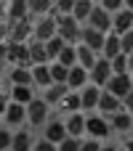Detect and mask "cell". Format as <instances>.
<instances>
[{
	"instance_id": "bcb514c9",
	"label": "cell",
	"mask_w": 133,
	"mask_h": 151,
	"mask_svg": "<svg viewBox=\"0 0 133 151\" xmlns=\"http://www.w3.org/2000/svg\"><path fill=\"white\" fill-rule=\"evenodd\" d=\"M128 58H131V72H133V53H128Z\"/></svg>"
},
{
	"instance_id": "6da1fadb",
	"label": "cell",
	"mask_w": 133,
	"mask_h": 151,
	"mask_svg": "<svg viewBox=\"0 0 133 151\" xmlns=\"http://www.w3.org/2000/svg\"><path fill=\"white\" fill-rule=\"evenodd\" d=\"M35 37V16L19 19V21H5V40L11 42H29Z\"/></svg>"
},
{
	"instance_id": "d6986e66",
	"label": "cell",
	"mask_w": 133,
	"mask_h": 151,
	"mask_svg": "<svg viewBox=\"0 0 133 151\" xmlns=\"http://www.w3.org/2000/svg\"><path fill=\"white\" fill-rule=\"evenodd\" d=\"M88 82H91V72H88L83 64H75V66L69 69V80H67L69 90H83Z\"/></svg>"
},
{
	"instance_id": "8d00e7d4",
	"label": "cell",
	"mask_w": 133,
	"mask_h": 151,
	"mask_svg": "<svg viewBox=\"0 0 133 151\" xmlns=\"http://www.w3.org/2000/svg\"><path fill=\"white\" fill-rule=\"evenodd\" d=\"M35 151H59V143H53V141H48L45 135H40L37 143H35Z\"/></svg>"
},
{
	"instance_id": "ab89813d",
	"label": "cell",
	"mask_w": 133,
	"mask_h": 151,
	"mask_svg": "<svg viewBox=\"0 0 133 151\" xmlns=\"http://www.w3.org/2000/svg\"><path fill=\"white\" fill-rule=\"evenodd\" d=\"M120 37H123V50H125V53H133V29L123 32Z\"/></svg>"
},
{
	"instance_id": "44dd1931",
	"label": "cell",
	"mask_w": 133,
	"mask_h": 151,
	"mask_svg": "<svg viewBox=\"0 0 133 151\" xmlns=\"http://www.w3.org/2000/svg\"><path fill=\"white\" fill-rule=\"evenodd\" d=\"M123 109V98L120 96H115V93H109L107 88H104V93H101V101H99V111L104 114V117H112L115 111H120Z\"/></svg>"
},
{
	"instance_id": "c3c4849f",
	"label": "cell",
	"mask_w": 133,
	"mask_h": 151,
	"mask_svg": "<svg viewBox=\"0 0 133 151\" xmlns=\"http://www.w3.org/2000/svg\"><path fill=\"white\" fill-rule=\"evenodd\" d=\"M131 135H133V127H131Z\"/></svg>"
},
{
	"instance_id": "60d3db41",
	"label": "cell",
	"mask_w": 133,
	"mask_h": 151,
	"mask_svg": "<svg viewBox=\"0 0 133 151\" xmlns=\"http://www.w3.org/2000/svg\"><path fill=\"white\" fill-rule=\"evenodd\" d=\"M75 3H77V0H56V11H61V13H72Z\"/></svg>"
},
{
	"instance_id": "1f68e13d",
	"label": "cell",
	"mask_w": 133,
	"mask_h": 151,
	"mask_svg": "<svg viewBox=\"0 0 133 151\" xmlns=\"http://www.w3.org/2000/svg\"><path fill=\"white\" fill-rule=\"evenodd\" d=\"M45 48H48V56H51V61H56V58H59V53L67 48V40H64L61 35H56V37L45 40Z\"/></svg>"
},
{
	"instance_id": "ac0fdd59",
	"label": "cell",
	"mask_w": 133,
	"mask_h": 151,
	"mask_svg": "<svg viewBox=\"0 0 133 151\" xmlns=\"http://www.w3.org/2000/svg\"><path fill=\"white\" fill-rule=\"evenodd\" d=\"M29 13V0H5V21H19L27 19Z\"/></svg>"
},
{
	"instance_id": "7402d4cb",
	"label": "cell",
	"mask_w": 133,
	"mask_h": 151,
	"mask_svg": "<svg viewBox=\"0 0 133 151\" xmlns=\"http://www.w3.org/2000/svg\"><path fill=\"white\" fill-rule=\"evenodd\" d=\"M32 74H35V88L37 90H45L48 85H53L51 64H32Z\"/></svg>"
},
{
	"instance_id": "d590c367",
	"label": "cell",
	"mask_w": 133,
	"mask_h": 151,
	"mask_svg": "<svg viewBox=\"0 0 133 151\" xmlns=\"http://www.w3.org/2000/svg\"><path fill=\"white\" fill-rule=\"evenodd\" d=\"M11 143H13V130L3 125V130H0V149H3V151H11Z\"/></svg>"
},
{
	"instance_id": "f546056e",
	"label": "cell",
	"mask_w": 133,
	"mask_h": 151,
	"mask_svg": "<svg viewBox=\"0 0 133 151\" xmlns=\"http://www.w3.org/2000/svg\"><path fill=\"white\" fill-rule=\"evenodd\" d=\"M53 11H56V0H29V13H32L35 19L48 16V13H53Z\"/></svg>"
},
{
	"instance_id": "ba28073f",
	"label": "cell",
	"mask_w": 133,
	"mask_h": 151,
	"mask_svg": "<svg viewBox=\"0 0 133 151\" xmlns=\"http://www.w3.org/2000/svg\"><path fill=\"white\" fill-rule=\"evenodd\" d=\"M37 96H40V90H37L35 85H11V82H8V96H5V101H19V104L29 106Z\"/></svg>"
},
{
	"instance_id": "f907efd6",
	"label": "cell",
	"mask_w": 133,
	"mask_h": 151,
	"mask_svg": "<svg viewBox=\"0 0 133 151\" xmlns=\"http://www.w3.org/2000/svg\"><path fill=\"white\" fill-rule=\"evenodd\" d=\"M131 74H133V72H131Z\"/></svg>"
},
{
	"instance_id": "f35d334b",
	"label": "cell",
	"mask_w": 133,
	"mask_h": 151,
	"mask_svg": "<svg viewBox=\"0 0 133 151\" xmlns=\"http://www.w3.org/2000/svg\"><path fill=\"white\" fill-rule=\"evenodd\" d=\"M107 11H112V13H117V11H123L125 8V0H99Z\"/></svg>"
},
{
	"instance_id": "e0dca14e",
	"label": "cell",
	"mask_w": 133,
	"mask_h": 151,
	"mask_svg": "<svg viewBox=\"0 0 133 151\" xmlns=\"http://www.w3.org/2000/svg\"><path fill=\"white\" fill-rule=\"evenodd\" d=\"M56 111H59L61 117L75 114V111H83V98H80V90H69V93L61 98V104L56 106Z\"/></svg>"
},
{
	"instance_id": "cb8c5ba5",
	"label": "cell",
	"mask_w": 133,
	"mask_h": 151,
	"mask_svg": "<svg viewBox=\"0 0 133 151\" xmlns=\"http://www.w3.org/2000/svg\"><path fill=\"white\" fill-rule=\"evenodd\" d=\"M67 93H69V85H61V82H53V85H48L45 90H40V96H43V98H45L53 109L61 104V98H64Z\"/></svg>"
},
{
	"instance_id": "836d02e7",
	"label": "cell",
	"mask_w": 133,
	"mask_h": 151,
	"mask_svg": "<svg viewBox=\"0 0 133 151\" xmlns=\"http://www.w3.org/2000/svg\"><path fill=\"white\" fill-rule=\"evenodd\" d=\"M109 61H112L115 74H125V72H131V58H128V53H120V56H115V58H109Z\"/></svg>"
},
{
	"instance_id": "5b68a950",
	"label": "cell",
	"mask_w": 133,
	"mask_h": 151,
	"mask_svg": "<svg viewBox=\"0 0 133 151\" xmlns=\"http://www.w3.org/2000/svg\"><path fill=\"white\" fill-rule=\"evenodd\" d=\"M56 13V19H59V35L67 40V42H80V37H83V21H77L72 13H61V11H53Z\"/></svg>"
},
{
	"instance_id": "9c48e42d",
	"label": "cell",
	"mask_w": 133,
	"mask_h": 151,
	"mask_svg": "<svg viewBox=\"0 0 133 151\" xmlns=\"http://www.w3.org/2000/svg\"><path fill=\"white\" fill-rule=\"evenodd\" d=\"M88 24H91V27H96V29H101V32H112V29H115V13H112V11H107L101 3H96V8H93V13H91Z\"/></svg>"
},
{
	"instance_id": "603a6c76",
	"label": "cell",
	"mask_w": 133,
	"mask_h": 151,
	"mask_svg": "<svg viewBox=\"0 0 133 151\" xmlns=\"http://www.w3.org/2000/svg\"><path fill=\"white\" fill-rule=\"evenodd\" d=\"M8 82H11V85H35L32 66H11V72H8Z\"/></svg>"
},
{
	"instance_id": "ee69618b",
	"label": "cell",
	"mask_w": 133,
	"mask_h": 151,
	"mask_svg": "<svg viewBox=\"0 0 133 151\" xmlns=\"http://www.w3.org/2000/svg\"><path fill=\"white\" fill-rule=\"evenodd\" d=\"M123 146H125V151H133V135H131V138H125V141H123Z\"/></svg>"
},
{
	"instance_id": "3957f363",
	"label": "cell",
	"mask_w": 133,
	"mask_h": 151,
	"mask_svg": "<svg viewBox=\"0 0 133 151\" xmlns=\"http://www.w3.org/2000/svg\"><path fill=\"white\" fill-rule=\"evenodd\" d=\"M51 104L43 98V96H37L29 106H27V125L32 127V130H43L45 125H48V119H51Z\"/></svg>"
},
{
	"instance_id": "d4e9b609",
	"label": "cell",
	"mask_w": 133,
	"mask_h": 151,
	"mask_svg": "<svg viewBox=\"0 0 133 151\" xmlns=\"http://www.w3.org/2000/svg\"><path fill=\"white\" fill-rule=\"evenodd\" d=\"M101 58V53H96L93 48H88L85 42H77V64H83L88 72L96 66V61Z\"/></svg>"
},
{
	"instance_id": "7c38bea8",
	"label": "cell",
	"mask_w": 133,
	"mask_h": 151,
	"mask_svg": "<svg viewBox=\"0 0 133 151\" xmlns=\"http://www.w3.org/2000/svg\"><path fill=\"white\" fill-rule=\"evenodd\" d=\"M107 90L115 93V96H120V98H125L133 90V74L131 72H125V74H112L109 82H107Z\"/></svg>"
},
{
	"instance_id": "74e56055",
	"label": "cell",
	"mask_w": 133,
	"mask_h": 151,
	"mask_svg": "<svg viewBox=\"0 0 133 151\" xmlns=\"http://www.w3.org/2000/svg\"><path fill=\"white\" fill-rule=\"evenodd\" d=\"M101 143H104V141L85 135V138H83V149H80V151H101Z\"/></svg>"
},
{
	"instance_id": "4fadbf2b",
	"label": "cell",
	"mask_w": 133,
	"mask_h": 151,
	"mask_svg": "<svg viewBox=\"0 0 133 151\" xmlns=\"http://www.w3.org/2000/svg\"><path fill=\"white\" fill-rule=\"evenodd\" d=\"M107 35H109V32H101V29L85 24V27H83V37H80V42H85L88 48H93L96 53H101V50H104V42H107Z\"/></svg>"
},
{
	"instance_id": "7bdbcfd3",
	"label": "cell",
	"mask_w": 133,
	"mask_h": 151,
	"mask_svg": "<svg viewBox=\"0 0 133 151\" xmlns=\"http://www.w3.org/2000/svg\"><path fill=\"white\" fill-rule=\"evenodd\" d=\"M101 151H120V146L112 143V141H104V143H101Z\"/></svg>"
},
{
	"instance_id": "52a82bcc",
	"label": "cell",
	"mask_w": 133,
	"mask_h": 151,
	"mask_svg": "<svg viewBox=\"0 0 133 151\" xmlns=\"http://www.w3.org/2000/svg\"><path fill=\"white\" fill-rule=\"evenodd\" d=\"M59 35V19H56V13H48V16H40V19H35V37L32 40H51V37H56Z\"/></svg>"
},
{
	"instance_id": "e575fe53",
	"label": "cell",
	"mask_w": 133,
	"mask_h": 151,
	"mask_svg": "<svg viewBox=\"0 0 133 151\" xmlns=\"http://www.w3.org/2000/svg\"><path fill=\"white\" fill-rule=\"evenodd\" d=\"M80 149H83V138H75V135H67L59 143V151H80Z\"/></svg>"
},
{
	"instance_id": "83f0119b",
	"label": "cell",
	"mask_w": 133,
	"mask_h": 151,
	"mask_svg": "<svg viewBox=\"0 0 133 151\" xmlns=\"http://www.w3.org/2000/svg\"><path fill=\"white\" fill-rule=\"evenodd\" d=\"M29 53H32V64H51V56L43 40H29Z\"/></svg>"
},
{
	"instance_id": "5bb4252c",
	"label": "cell",
	"mask_w": 133,
	"mask_h": 151,
	"mask_svg": "<svg viewBox=\"0 0 133 151\" xmlns=\"http://www.w3.org/2000/svg\"><path fill=\"white\" fill-rule=\"evenodd\" d=\"M115 74V69H112V61L107 58V56H101L99 61H96V66L91 69V82H96V85H101V88H107V82H109V77Z\"/></svg>"
},
{
	"instance_id": "f1b7e54d",
	"label": "cell",
	"mask_w": 133,
	"mask_h": 151,
	"mask_svg": "<svg viewBox=\"0 0 133 151\" xmlns=\"http://www.w3.org/2000/svg\"><path fill=\"white\" fill-rule=\"evenodd\" d=\"M93 8H96V0H77V3H75V8H72V16H75L77 21L88 24V19H91Z\"/></svg>"
},
{
	"instance_id": "4dcf8cb0",
	"label": "cell",
	"mask_w": 133,
	"mask_h": 151,
	"mask_svg": "<svg viewBox=\"0 0 133 151\" xmlns=\"http://www.w3.org/2000/svg\"><path fill=\"white\" fill-rule=\"evenodd\" d=\"M56 61L72 69V66L77 64V42H67V48H64V50L59 53V58H56Z\"/></svg>"
},
{
	"instance_id": "8fae6325",
	"label": "cell",
	"mask_w": 133,
	"mask_h": 151,
	"mask_svg": "<svg viewBox=\"0 0 133 151\" xmlns=\"http://www.w3.org/2000/svg\"><path fill=\"white\" fill-rule=\"evenodd\" d=\"M35 143H37V138H35L32 127L27 125V127L13 130V143H11V151H35Z\"/></svg>"
},
{
	"instance_id": "ffe728a7",
	"label": "cell",
	"mask_w": 133,
	"mask_h": 151,
	"mask_svg": "<svg viewBox=\"0 0 133 151\" xmlns=\"http://www.w3.org/2000/svg\"><path fill=\"white\" fill-rule=\"evenodd\" d=\"M109 122H112V127H115L117 135H131V127H133V114L131 111L120 109V111H115L109 117Z\"/></svg>"
},
{
	"instance_id": "4316f807",
	"label": "cell",
	"mask_w": 133,
	"mask_h": 151,
	"mask_svg": "<svg viewBox=\"0 0 133 151\" xmlns=\"http://www.w3.org/2000/svg\"><path fill=\"white\" fill-rule=\"evenodd\" d=\"M128 29H133V11L131 8H123V11L115 13V29H112V32L123 35V32H128Z\"/></svg>"
},
{
	"instance_id": "484cf974",
	"label": "cell",
	"mask_w": 133,
	"mask_h": 151,
	"mask_svg": "<svg viewBox=\"0 0 133 151\" xmlns=\"http://www.w3.org/2000/svg\"><path fill=\"white\" fill-rule=\"evenodd\" d=\"M120 53H125V50H123V37H120L117 32H109V35H107V42H104L101 56L115 58V56H120Z\"/></svg>"
},
{
	"instance_id": "681fc988",
	"label": "cell",
	"mask_w": 133,
	"mask_h": 151,
	"mask_svg": "<svg viewBox=\"0 0 133 151\" xmlns=\"http://www.w3.org/2000/svg\"><path fill=\"white\" fill-rule=\"evenodd\" d=\"M96 3H99V0H96Z\"/></svg>"
},
{
	"instance_id": "d6a6232c",
	"label": "cell",
	"mask_w": 133,
	"mask_h": 151,
	"mask_svg": "<svg viewBox=\"0 0 133 151\" xmlns=\"http://www.w3.org/2000/svg\"><path fill=\"white\" fill-rule=\"evenodd\" d=\"M51 74H53V82L67 85V80H69V66H64V64H59V61H51Z\"/></svg>"
},
{
	"instance_id": "7dc6e473",
	"label": "cell",
	"mask_w": 133,
	"mask_h": 151,
	"mask_svg": "<svg viewBox=\"0 0 133 151\" xmlns=\"http://www.w3.org/2000/svg\"><path fill=\"white\" fill-rule=\"evenodd\" d=\"M120 151H125V146H123V143H120Z\"/></svg>"
},
{
	"instance_id": "b9f144b4",
	"label": "cell",
	"mask_w": 133,
	"mask_h": 151,
	"mask_svg": "<svg viewBox=\"0 0 133 151\" xmlns=\"http://www.w3.org/2000/svg\"><path fill=\"white\" fill-rule=\"evenodd\" d=\"M123 109H125V111H131V114H133V90L128 93V96H125V98H123Z\"/></svg>"
},
{
	"instance_id": "8992f818",
	"label": "cell",
	"mask_w": 133,
	"mask_h": 151,
	"mask_svg": "<svg viewBox=\"0 0 133 151\" xmlns=\"http://www.w3.org/2000/svg\"><path fill=\"white\" fill-rule=\"evenodd\" d=\"M3 125L11 130L27 127V106L19 101H5L3 104Z\"/></svg>"
},
{
	"instance_id": "9a60e30c",
	"label": "cell",
	"mask_w": 133,
	"mask_h": 151,
	"mask_svg": "<svg viewBox=\"0 0 133 151\" xmlns=\"http://www.w3.org/2000/svg\"><path fill=\"white\" fill-rule=\"evenodd\" d=\"M43 135L48 138V141H53V143H61L69 133H67V125H64V117L59 114V117H51L48 119V125L43 127Z\"/></svg>"
},
{
	"instance_id": "f6af8a7d",
	"label": "cell",
	"mask_w": 133,
	"mask_h": 151,
	"mask_svg": "<svg viewBox=\"0 0 133 151\" xmlns=\"http://www.w3.org/2000/svg\"><path fill=\"white\" fill-rule=\"evenodd\" d=\"M125 8H131V11H133V0H125Z\"/></svg>"
},
{
	"instance_id": "30bf717a",
	"label": "cell",
	"mask_w": 133,
	"mask_h": 151,
	"mask_svg": "<svg viewBox=\"0 0 133 151\" xmlns=\"http://www.w3.org/2000/svg\"><path fill=\"white\" fill-rule=\"evenodd\" d=\"M101 93H104V88H101V85H96V82H88V85L80 90V98H83V111H85V114H91V111H99Z\"/></svg>"
},
{
	"instance_id": "7a4b0ae2",
	"label": "cell",
	"mask_w": 133,
	"mask_h": 151,
	"mask_svg": "<svg viewBox=\"0 0 133 151\" xmlns=\"http://www.w3.org/2000/svg\"><path fill=\"white\" fill-rule=\"evenodd\" d=\"M3 58L11 66H32V53H29V42H3Z\"/></svg>"
},
{
	"instance_id": "277c9868",
	"label": "cell",
	"mask_w": 133,
	"mask_h": 151,
	"mask_svg": "<svg viewBox=\"0 0 133 151\" xmlns=\"http://www.w3.org/2000/svg\"><path fill=\"white\" fill-rule=\"evenodd\" d=\"M85 135L99 138V141H109L115 135V127H112L109 117H104L101 111H91L88 114V125H85Z\"/></svg>"
},
{
	"instance_id": "2e32d148",
	"label": "cell",
	"mask_w": 133,
	"mask_h": 151,
	"mask_svg": "<svg viewBox=\"0 0 133 151\" xmlns=\"http://www.w3.org/2000/svg\"><path fill=\"white\" fill-rule=\"evenodd\" d=\"M64 125H67V133H69V135H75V138H85L88 114H85V111H75V114H67V117H64Z\"/></svg>"
}]
</instances>
